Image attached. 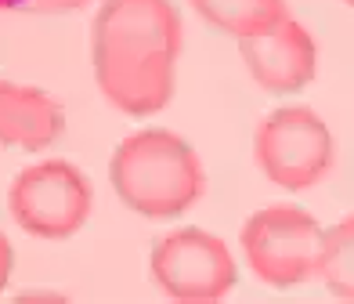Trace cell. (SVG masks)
<instances>
[{
	"label": "cell",
	"mask_w": 354,
	"mask_h": 304,
	"mask_svg": "<svg viewBox=\"0 0 354 304\" xmlns=\"http://www.w3.org/2000/svg\"><path fill=\"white\" fill-rule=\"evenodd\" d=\"M181 15L170 0H105L94 15V80L112 109L156 116L174 98Z\"/></svg>",
	"instance_id": "cell-1"
},
{
	"label": "cell",
	"mask_w": 354,
	"mask_h": 304,
	"mask_svg": "<svg viewBox=\"0 0 354 304\" xmlns=\"http://www.w3.org/2000/svg\"><path fill=\"white\" fill-rule=\"evenodd\" d=\"M116 196L149 221H170L192 211L206 192V170L181 134L149 127L123 138L109 163Z\"/></svg>",
	"instance_id": "cell-2"
},
{
	"label": "cell",
	"mask_w": 354,
	"mask_h": 304,
	"mask_svg": "<svg viewBox=\"0 0 354 304\" xmlns=\"http://www.w3.org/2000/svg\"><path fill=\"white\" fill-rule=\"evenodd\" d=\"M253 159L271 185L286 192H308L329 178L336 163V141L329 123L315 109L282 105L257 127Z\"/></svg>",
	"instance_id": "cell-3"
},
{
	"label": "cell",
	"mask_w": 354,
	"mask_h": 304,
	"mask_svg": "<svg viewBox=\"0 0 354 304\" xmlns=\"http://www.w3.org/2000/svg\"><path fill=\"white\" fill-rule=\"evenodd\" d=\"M322 235L326 229L304 206L275 203L246 221L239 243H243V258L257 279L275 290H289V286L315 279Z\"/></svg>",
	"instance_id": "cell-4"
},
{
	"label": "cell",
	"mask_w": 354,
	"mask_h": 304,
	"mask_svg": "<svg viewBox=\"0 0 354 304\" xmlns=\"http://www.w3.org/2000/svg\"><path fill=\"white\" fill-rule=\"evenodd\" d=\"M94 188L84 170L66 159H40L15 174L8 188V214L26 235L69 239L87 225Z\"/></svg>",
	"instance_id": "cell-5"
},
{
	"label": "cell",
	"mask_w": 354,
	"mask_h": 304,
	"mask_svg": "<svg viewBox=\"0 0 354 304\" xmlns=\"http://www.w3.org/2000/svg\"><path fill=\"white\" fill-rule=\"evenodd\" d=\"M149 268L156 286L174 301L210 304L235 290V258L221 235L206 229H174L152 243Z\"/></svg>",
	"instance_id": "cell-6"
},
{
	"label": "cell",
	"mask_w": 354,
	"mask_h": 304,
	"mask_svg": "<svg viewBox=\"0 0 354 304\" xmlns=\"http://www.w3.org/2000/svg\"><path fill=\"white\" fill-rule=\"evenodd\" d=\"M239 55H243L253 84L268 94H297L311 84L318 69V44L311 29L297 22L293 15H286L253 37H243Z\"/></svg>",
	"instance_id": "cell-7"
},
{
	"label": "cell",
	"mask_w": 354,
	"mask_h": 304,
	"mask_svg": "<svg viewBox=\"0 0 354 304\" xmlns=\"http://www.w3.org/2000/svg\"><path fill=\"white\" fill-rule=\"evenodd\" d=\"M66 131V109L51 94L29 84L0 80V145L44 152Z\"/></svg>",
	"instance_id": "cell-8"
},
{
	"label": "cell",
	"mask_w": 354,
	"mask_h": 304,
	"mask_svg": "<svg viewBox=\"0 0 354 304\" xmlns=\"http://www.w3.org/2000/svg\"><path fill=\"white\" fill-rule=\"evenodd\" d=\"M188 4L206 26H214L217 33H228L235 40L261 33V29L275 26L289 15L286 0H188Z\"/></svg>",
	"instance_id": "cell-9"
},
{
	"label": "cell",
	"mask_w": 354,
	"mask_h": 304,
	"mask_svg": "<svg viewBox=\"0 0 354 304\" xmlns=\"http://www.w3.org/2000/svg\"><path fill=\"white\" fill-rule=\"evenodd\" d=\"M315 279L333 297L354 301V214L340 217L333 229H326Z\"/></svg>",
	"instance_id": "cell-10"
},
{
	"label": "cell",
	"mask_w": 354,
	"mask_h": 304,
	"mask_svg": "<svg viewBox=\"0 0 354 304\" xmlns=\"http://www.w3.org/2000/svg\"><path fill=\"white\" fill-rule=\"evenodd\" d=\"M91 0H0V11H26V15H69L87 8Z\"/></svg>",
	"instance_id": "cell-11"
},
{
	"label": "cell",
	"mask_w": 354,
	"mask_h": 304,
	"mask_svg": "<svg viewBox=\"0 0 354 304\" xmlns=\"http://www.w3.org/2000/svg\"><path fill=\"white\" fill-rule=\"evenodd\" d=\"M11 268H15V250L8 243V235L0 232V294H4L8 283H11Z\"/></svg>",
	"instance_id": "cell-12"
},
{
	"label": "cell",
	"mask_w": 354,
	"mask_h": 304,
	"mask_svg": "<svg viewBox=\"0 0 354 304\" xmlns=\"http://www.w3.org/2000/svg\"><path fill=\"white\" fill-rule=\"evenodd\" d=\"M344 4H347V8H354V0H344Z\"/></svg>",
	"instance_id": "cell-13"
}]
</instances>
